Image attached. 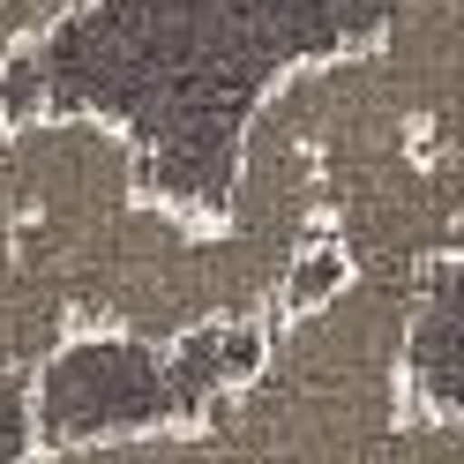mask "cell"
I'll list each match as a JSON object with an SVG mask.
<instances>
[{"instance_id":"obj_3","label":"cell","mask_w":464,"mask_h":464,"mask_svg":"<svg viewBox=\"0 0 464 464\" xmlns=\"http://www.w3.org/2000/svg\"><path fill=\"white\" fill-rule=\"evenodd\" d=\"M420 277L353 270L330 300L277 314L263 367L202 404L150 457H397L412 420Z\"/></svg>"},{"instance_id":"obj_5","label":"cell","mask_w":464,"mask_h":464,"mask_svg":"<svg viewBox=\"0 0 464 464\" xmlns=\"http://www.w3.org/2000/svg\"><path fill=\"white\" fill-rule=\"evenodd\" d=\"M31 38H45V15H38V0H0V53L31 45Z\"/></svg>"},{"instance_id":"obj_4","label":"cell","mask_w":464,"mask_h":464,"mask_svg":"<svg viewBox=\"0 0 464 464\" xmlns=\"http://www.w3.org/2000/svg\"><path fill=\"white\" fill-rule=\"evenodd\" d=\"M412 397L464 412V263H434L420 277V314H412Z\"/></svg>"},{"instance_id":"obj_2","label":"cell","mask_w":464,"mask_h":464,"mask_svg":"<svg viewBox=\"0 0 464 464\" xmlns=\"http://www.w3.org/2000/svg\"><path fill=\"white\" fill-rule=\"evenodd\" d=\"M390 0H82L0 53V121L105 112L142 142L150 188L225 225L240 135L277 75L367 45Z\"/></svg>"},{"instance_id":"obj_6","label":"cell","mask_w":464,"mask_h":464,"mask_svg":"<svg viewBox=\"0 0 464 464\" xmlns=\"http://www.w3.org/2000/svg\"><path fill=\"white\" fill-rule=\"evenodd\" d=\"M82 8V0H38V15H45V31H53V23H61V15H75Z\"/></svg>"},{"instance_id":"obj_1","label":"cell","mask_w":464,"mask_h":464,"mask_svg":"<svg viewBox=\"0 0 464 464\" xmlns=\"http://www.w3.org/2000/svg\"><path fill=\"white\" fill-rule=\"evenodd\" d=\"M225 225L330 240L353 270L464 263V0H390L367 45L270 82Z\"/></svg>"}]
</instances>
